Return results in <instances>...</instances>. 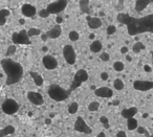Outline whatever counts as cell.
Segmentation results:
<instances>
[{
    "label": "cell",
    "instance_id": "18",
    "mask_svg": "<svg viewBox=\"0 0 153 137\" xmlns=\"http://www.w3.org/2000/svg\"><path fill=\"white\" fill-rule=\"evenodd\" d=\"M15 131H16V129H15L14 126L7 124V126H5V127L2 128V129L0 130V137H7V136H9V135H11V134L15 133Z\"/></svg>",
    "mask_w": 153,
    "mask_h": 137
},
{
    "label": "cell",
    "instance_id": "35",
    "mask_svg": "<svg viewBox=\"0 0 153 137\" xmlns=\"http://www.w3.org/2000/svg\"><path fill=\"white\" fill-rule=\"evenodd\" d=\"M137 133L138 134H144V135H146V134H148L149 133V132H148V131H147V129L146 128H144V127H140V126H138V127H137Z\"/></svg>",
    "mask_w": 153,
    "mask_h": 137
},
{
    "label": "cell",
    "instance_id": "44",
    "mask_svg": "<svg viewBox=\"0 0 153 137\" xmlns=\"http://www.w3.org/2000/svg\"><path fill=\"white\" fill-rule=\"evenodd\" d=\"M41 38H42V40H43V41H46V40H47V38H48V37L46 36V34H45V35H42V37H41Z\"/></svg>",
    "mask_w": 153,
    "mask_h": 137
},
{
    "label": "cell",
    "instance_id": "46",
    "mask_svg": "<svg viewBox=\"0 0 153 137\" xmlns=\"http://www.w3.org/2000/svg\"><path fill=\"white\" fill-rule=\"evenodd\" d=\"M48 50V48H47V46H43L42 47V51H44V52H46Z\"/></svg>",
    "mask_w": 153,
    "mask_h": 137
},
{
    "label": "cell",
    "instance_id": "17",
    "mask_svg": "<svg viewBox=\"0 0 153 137\" xmlns=\"http://www.w3.org/2000/svg\"><path fill=\"white\" fill-rule=\"evenodd\" d=\"M87 23H88V26L90 27L91 30H97L99 27H101L102 25V21L101 19H99V18H91V17L88 16L87 17Z\"/></svg>",
    "mask_w": 153,
    "mask_h": 137
},
{
    "label": "cell",
    "instance_id": "34",
    "mask_svg": "<svg viewBox=\"0 0 153 137\" xmlns=\"http://www.w3.org/2000/svg\"><path fill=\"white\" fill-rule=\"evenodd\" d=\"M100 121H101L102 124H104V127L106 128V129H108V128H109V124H108V118L106 117V116H101V118H100Z\"/></svg>",
    "mask_w": 153,
    "mask_h": 137
},
{
    "label": "cell",
    "instance_id": "37",
    "mask_svg": "<svg viewBox=\"0 0 153 137\" xmlns=\"http://www.w3.org/2000/svg\"><path fill=\"white\" fill-rule=\"evenodd\" d=\"M115 137H127V134L125 131H119L117 133V136Z\"/></svg>",
    "mask_w": 153,
    "mask_h": 137
},
{
    "label": "cell",
    "instance_id": "1",
    "mask_svg": "<svg viewBox=\"0 0 153 137\" xmlns=\"http://www.w3.org/2000/svg\"><path fill=\"white\" fill-rule=\"evenodd\" d=\"M117 19L120 23L127 26V32L130 36H136L144 33L153 34V14L142 18H134L128 14L120 13Z\"/></svg>",
    "mask_w": 153,
    "mask_h": 137
},
{
    "label": "cell",
    "instance_id": "49",
    "mask_svg": "<svg viewBox=\"0 0 153 137\" xmlns=\"http://www.w3.org/2000/svg\"><path fill=\"white\" fill-rule=\"evenodd\" d=\"M119 104H120V101H113V105H119Z\"/></svg>",
    "mask_w": 153,
    "mask_h": 137
},
{
    "label": "cell",
    "instance_id": "43",
    "mask_svg": "<svg viewBox=\"0 0 153 137\" xmlns=\"http://www.w3.org/2000/svg\"><path fill=\"white\" fill-rule=\"evenodd\" d=\"M50 123H52V118H46V119H45V124H49Z\"/></svg>",
    "mask_w": 153,
    "mask_h": 137
},
{
    "label": "cell",
    "instance_id": "11",
    "mask_svg": "<svg viewBox=\"0 0 153 137\" xmlns=\"http://www.w3.org/2000/svg\"><path fill=\"white\" fill-rule=\"evenodd\" d=\"M133 87L138 91H148L153 89V81H135L133 83Z\"/></svg>",
    "mask_w": 153,
    "mask_h": 137
},
{
    "label": "cell",
    "instance_id": "2",
    "mask_svg": "<svg viewBox=\"0 0 153 137\" xmlns=\"http://www.w3.org/2000/svg\"><path fill=\"white\" fill-rule=\"evenodd\" d=\"M0 64H1V67L7 75L5 84L7 86L15 85L21 81L23 76V67L20 63L14 61L11 58H4L1 60Z\"/></svg>",
    "mask_w": 153,
    "mask_h": 137
},
{
    "label": "cell",
    "instance_id": "33",
    "mask_svg": "<svg viewBox=\"0 0 153 137\" xmlns=\"http://www.w3.org/2000/svg\"><path fill=\"white\" fill-rule=\"evenodd\" d=\"M49 15H50V14L48 13V11L46 10V9L45 10H41L39 12V16L41 17V18H47Z\"/></svg>",
    "mask_w": 153,
    "mask_h": 137
},
{
    "label": "cell",
    "instance_id": "25",
    "mask_svg": "<svg viewBox=\"0 0 153 137\" xmlns=\"http://www.w3.org/2000/svg\"><path fill=\"white\" fill-rule=\"evenodd\" d=\"M113 69L115 70V71L117 72H121L123 71L125 69V65L123 62H121V61H117V62L113 63Z\"/></svg>",
    "mask_w": 153,
    "mask_h": 137
},
{
    "label": "cell",
    "instance_id": "5",
    "mask_svg": "<svg viewBox=\"0 0 153 137\" xmlns=\"http://www.w3.org/2000/svg\"><path fill=\"white\" fill-rule=\"evenodd\" d=\"M12 41L15 45H29L30 44V39H29L27 32L24 30H20L19 33H14L12 36Z\"/></svg>",
    "mask_w": 153,
    "mask_h": 137
},
{
    "label": "cell",
    "instance_id": "10",
    "mask_svg": "<svg viewBox=\"0 0 153 137\" xmlns=\"http://www.w3.org/2000/svg\"><path fill=\"white\" fill-rule=\"evenodd\" d=\"M43 66L45 67L47 70H54L58 67V61L56 59L55 57L49 56V55H46V56L43 57L42 59Z\"/></svg>",
    "mask_w": 153,
    "mask_h": 137
},
{
    "label": "cell",
    "instance_id": "31",
    "mask_svg": "<svg viewBox=\"0 0 153 137\" xmlns=\"http://www.w3.org/2000/svg\"><path fill=\"white\" fill-rule=\"evenodd\" d=\"M115 32H117V27L114 25H109L107 27V30H106V33H107V35H109V36L115 34Z\"/></svg>",
    "mask_w": 153,
    "mask_h": 137
},
{
    "label": "cell",
    "instance_id": "52",
    "mask_svg": "<svg viewBox=\"0 0 153 137\" xmlns=\"http://www.w3.org/2000/svg\"><path fill=\"white\" fill-rule=\"evenodd\" d=\"M149 1H150V2H153V0H149Z\"/></svg>",
    "mask_w": 153,
    "mask_h": 137
},
{
    "label": "cell",
    "instance_id": "39",
    "mask_svg": "<svg viewBox=\"0 0 153 137\" xmlns=\"http://www.w3.org/2000/svg\"><path fill=\"white\" fill-rule=\"evenodd\" d=\"M56 22H57V24H61V23L63 22V18L60 16H57V18H56Z\"/></svg>",
    "mask_w": 153,
    "mask_h": 137
},
{
    "label": "cell",
    "instance_id": "36",
    "mask_svg": "<svg viewBox=\"0 0 153 137\" xmlns=\"http://www.w3.org/2000/svg\"><path fill=\"white\" fill-rule=\"evenodd\" d=\"M108 78H109V74H108L107 72H102V73H101V78H102V81H107Z\"/></svg>",
    "mask_w": 153,
    "mask_h": 137
},
{
    "label": "cell",
    "instance_id": "26",
    "mask_svg": "<svg viewBox=\"0 0 153 137\" xmlns=\"http://www.w3.org/2000/svg\"><path fill=\"white\" fill-rule=\"evenodd\" d=\"M99 108H100V103L99 101H91L90 104L88 105V110L90 112L98 111Z\"/></svg>",
    "mask_w": 153,
    "mask_h": 137
},
{
    "label": "cell",
    "instance_id": "14",
    "mask_svg": "<svg viewBox=\"0 0 153 137\" xmlns=\"http://www.w3.org/2000/svg\"><path fill=\"white\" fill-rule=\"evenodd\" d=\"M21 13H22L23 16L26 17V18H32V17H34L36 15L37 10H36V7H34V5H32V4L25 3V4H23L22 7H21Z\"/></svg>",
    "mask_w": 153,
    "mask_h": 137
},
{
    "label": "cell",
    "instance_id": "41",
    "mask_svg": "<svg viewBox=\"0 0 153 137\" xmlns=\"http://www.w3.org/2000/svg\"><path fill=\"white\" fill-rule=\"evenodd\" d=\"M89 39L93 40V41H95V34H90V35H89Z\"/></svg>",
    "mask_w": 153,
    "mask_h": 137
},
{
    "label": "cell",
    "instance_id": "42",
    "mask_svg": "<svg viewBox=\"0 0 153 137\" xmlns=\"http://www.w3.org/2000/svg\"><path fill=\"white\" fill-rule=\"evenodd\" d=\"M97 137H106V134H105L104 132H101V133L98 134V136Z\"/></svg>",
    "mask_w": 153,
    "mask_h": 137
},
{
    "label": "cell",
    "instance_id": "40",
    "mask_svg": "<svg viewBox=\"0 0 153 137\" xmlns=\"http://www.w3.org/2000/svg\"><path fill=\"white\" fill-rule=\"evenodd\" d=\"M144 70H145V71H147V72H150V71H151V67H150L149 65H145V66H144Z\"/></svg>",
    "mask_w": 153,
    "mask_h": 137
},
{
    "label": "cell",
    "instance_id": "32",
    "mask_svg": "<svg viewBox=\"0 0 153 137\" xmlns=\"http://www.w3.org/2000/svg\"><path fill=\"white\" fill-rule=\"evenodd\" d=\"M100 59H101V61H103V62H107V61H109V59H110V56H109L108 52H103L101 56H100Z\"/></svg>",
    "mask_w": 153,
    "mask_h": 137
},
{
    "label": "cell",
    "instance_id": "48",
    "mask_svg": "<svg viewBox=\"0 0 153 137\" xmlns=\"http://www.w3.org/2000/svg\"><path fill=\"white\" fill-rule=\"evenodd\" d=\"M148 117V113H145V114H143V118H147Z\"/></svg>",
    "mask_w": 153,
    "mask_h": 137
},
{
    "label": "cell",
    "instance_id": "28",
    "mask_svg": "<svg viewBox=\"0 0 153 137\" xmlns=\"http://www.w3.org/2000/svg\"><path fill=\"white\" fill-rule=\"evenodd\" d=\"M143 49H145V45H144L142 42H136L133 45V47H132V50H133V52H135V53L140 52Z\"/></svg>",
    "mask_w": 153,
    "mask_h": 137
},
{
    "label": "cell",
    "instance_id": "8",
    "mask_svg": "<svg viewBox=\"0 0 153 137\" xmlns=\"http://www.w3.org/2000/svg\"><path fill=\"white\" fill-rule=\"evenodd\" d=\"M63 57L65 59L66 63H68L69 65H74L76 63V51L72 45H65L63 47Z\"/></svg>",
    "mask_w": 153,
    "mask_h": 137
},
{
    "label": "cell",
    "instance_id": "3",
    "mask_svg": "<svg viewBox=\"0 0 153 137\" xmlns=\"http://www.w3.org/2000/svg\"><path fill=\"white\" fill-rule=\"evenodd\" d=\"M48 96L52 99H54L55 101H63L67 99L68 96L70 95V93L68 92V90L64 89L61 86L57 85V84H52L49 86L48 90H47Z\"/></svg>",
    "mask_w": 153,
    "mask_h": 137
},
{
    "label": "cell",
    "instance_id": "16",
    "mask_svg": "<svg viewBox=\"0 0 153 137\" xmlns=\"http://www.w3.org/2000/svg\"><path fill=\"white\" fill-rule=\"evenodd\" d=\"M137 113V108L136 107H130V108H125L122 110L121 112V115L123 116L126 119H129V118L134 117Z\"/></svg>",
    "mask_w": 153,
    "mask_h": 137
},
{
    "label": "cell",
    "instance_id": "13",
    "mask_svg": "<svg viewBox=\"0 0 153 137\" xmlns=\"http://www.w3.org/2000/svg\"><path fill=\"white\" fill-rule=\"evenodd\" d=\"M95 94L99 97L110 98L113 96V91H112V89L108 88V87H100L95 90Z\"/></svg>",
    "mask_w": 153,
    "mask_h": 137
},
{
    "label": "cell",
    "instance_id": "50",
    "mask_svg": "<svg viewBox=\"0 0 153 137\" xmlns=\"http://www.w3.org/2000/svg\"><path fill=\"white\" fill-rule=\"evenodd\" d=\"M146 136L147 137H153V134H152V135H150V134L148 133V134H146Z\"/></svg>",
    "mask_w": 153,
    "mask_h": 137
},
{
    "label": "cell",
    "instance_id": "4",
    "mask_svg": "<svg viewBox=\"0 0 153 137\" xmlns=\"http://www.w3.org/2000/svg\"><path fill=\"white\" fill-rule=\"evenodd\" d=\"M88 78H89V76H88V73L86 70H84V69H79L78 71L76 72L75 76H74V80H72V85H70V88H69V90H68L69 93H72V92L75 91L77 88H79L84 82L87 81Z\"/></svg>",
    "mask_w": 153,
    "mask_h": 137
},
{
    "label": "cell",
    "instance_id": "30",
    "mask_svg": "<svg viewBox=\"0 0 153 137\" xmlns=\"http://www.w3.org/2000/svg\"><path fill=\"white\" fill-rule=\"evenodd\" d=\"M16 49H17L16 45H11V46H9V47H7V52H5V56H7V57L13 56L14 53L16 52Z\"/></svg>",
    "mask_w": 153,
    "mask_h": 137
},
{
    "label": "cell",
    "instance_id": "27",
    "mask_svg": "<svg viewBox=\"0 0 153 137\" xmlns=\"http://www.w3.org/2000/svg\"><path fill=\"white\" fill-rule=\"evenodd\" d=\"M27 35H28L29 38H30V37L39 36V35H41V30H40L39 28H36V27H32V28H29V30H27Z\"/></svg>",
    "mask_w": 153,
    "mask_h": 137
},
{
    "label": "cell",
    "instance_id": "47",
    "mask_svg": "<svg viewBox=\"0 0 153 137\" xmlns=\"http://www.w3.org/2000/svg\"><path fill=\"white\" fill-rule=\"evenodd\" d=\"M19 23H20V24H24V23H25V20H24V19H20L19 20Z\"/></svg>",
    "mask_w": 153,
    "mask_h": 137
},
{
    "label": "cell",
    "instance_id": "19",
    "mask_svg": "<svg viewBox=\"0 0 153 137\" xmlns=\"http://www.w3.org/2000/svg\"><path fill=\"white\" fill-rule=\"evenodd\" d=\"M29 74H30L32 78L35 82V85L38 86V87L43 85V78L41 76V74H39L38 72H35V71H29Z\"/></svg>",
    "mask_w": 153,
    "mask_h": 137
},
{
    "label": "cell",
    "instance_id": "9",
    "mask_svg": "<svg viewBox=\"0 0 153 137\" xmlns=\"http://www.w3.org/2000/svg\"><path fill=\"white\" fill-rule=\"evenodd\" d=\"M75 130L77 131V132L84 133V134H91L92 133L91 128L86 124V121H85L84 119H83V117H81V116H78L77 119H76Z\"/></svg>",
    "mask_w": 153,
    "mask_h": 137
},
{
    "label": "cell",
    "instance_id": "20",
    "mask_svg": "<svg viewBox=\"0 0 153 137\" xmlns=\"http://www.w3.org/2000/svg\"><path fill=\"white\" fill-rule=\"evenodd\" d=\"M89 48H90V51L93 52V53H98L102 50L103 48V45H102V43L98 40H95V41H92L89 46Z\"/></svg>",
    "mask_w": 153,
    "mask_h": 137
},
{
    "label": "cell",
    "instance_id": "51",
    "mask_svg": "<svg viewBox=\"0 0 153 137\" xmlns=\"http://www.w3.org/2000/svg\"><path fill=\"white\" fill-rule=\"evenodd\" d=\"M152 62H153V52H152Z\"/></svg>",
    "mask_w": 153,
    "mask_h": 137
},
{
    "label": "cell",
    "instance_id": "7",
    "mask_svg": "<svg viewBox=\"0 0 153 137\" xmlns=\"http://www.w3.org/2000/svg\"><path fill=\"white\" fill-rule=\"evenodd\" d=\"M67 7V0H57L55 2L48 4L46 10L49 14H59L64 11Z\"/></svg>",
    "mask_w": 153,
    "mask_h": 137
},
{
    "label": "cell",
    "instance_id": "15",
    "mask_svg": "<svg viewBox=\"0 0 153 137\" xmlns=\"http://www.w3.org/2000/svg\"><path fill=\"white\" fill-rule=\"evenodd\" d=\"M61 34H62L61 25H60V24H56L52 30H48V32L46 33V36L48 37L49 39H57V38H59V37L61 36Z\"/></svg>",
    "mask_w": 153,
    "mask_h": 137
},
{
    "label": "cell",
    "instance_id": "45",
    "mask_svg": "<svg viewBox=\"0 0 153 137\" xmlns=\"http://www.w3.org/2000/svg\"><path fill=\"white\" fill-rule=\"evenodd\" d=\"M126 60H127L128 62H131V61H132V58H131L130 56H126Z\"/></svg>",
    "mask_w": 153,
    "mask_h": 137
},
{
    "label": "cell",
    "instance_id": "21",
    "mask_svg": "<svg viewBox=\"0 0 153 137\" xmlns=\"http://www.w3.org/2000/svg\"><path fill=\"white\" fill-rule=\"evenodd\" d=\"M11 15V12L7 9H3V10L0 11V26L4 25L7 23V17Z\"/></svg>",
    "mask_w": 153,
    "mask_h": 137
},
{
    "label": "cell",
    "instance_id": "53",
    "mask_svg": "<svg viewBox=\"0 0 153 137\" xmlns=\"http://www.w3.org/2000/svg\"><path fill=\"white\" fill-rule=\"evenodd\" d=\"M152 119H153V118H152Z\"/></svg>",
    "mask_w": 153,
    "mask_h": 137
},
{
    "label": "cell",
    "instance_id": "24",
    "mask_svg": "<svg viewBox=\"0 0 153 137\" xmlns=\"http://www.w3.org/2000/svg\"><path fill=\"white\" fill-rule=\"evenodd\" d=\"M78 110H79V104L77 101H74V103H72L70 106H69L68 113L69 114H76V113L78 112Z\"/></svg>",
    "mask_w": 153,
    "mask_h": 137
},
{
    "label": "cell",
    "instance_id": "12",
    "mask_svg": "<svg viewBox=\"0 0 153 137\" xmlns=\"http://www.w3.org/2000/svg\"><path fill=\"white\" fill-rule=\"evenodd\" d=\"M27 98L28 101L32 103V104L36 105V106H41L44 103V99H43V96L40 94L39 92H35V91H29L27 93Z\"/></svg>",
    "mask_w": 153,
    "mask_h": 137
},
{
    "label": "cell",
    "instance_id": "22",
    "mask_svg": "<svg viewBox=\"0 0 153 137\" xmlns=\"http://www.w3.org/2000/svg\"><path fill=\"white\" fill-rule=\"evenodd\" d=\"M137 127H138V121H137L136 118H129V119H127V128L128 130L130 131H133L135 130V129H137Z\"/></svg>",
    "mask_w": 153,
    "mask_h": 137
},
{
    "label": "cell",
    "instance_id": "38",
    "mask_svg": "<svg viewBox=\"0 0 153 137\" xmlns=\"http://www.w3.org/2000/svg\"><path fill=\"white\" fill-rule=\"evenodd\" d=\"M128 52V47L127 46H123L122 48H121V53H123V55H126Z\"/></svg>",
    "mask_w": 153,
    "mask_h": 137
},
{
    "label": "cell",
    "instance_id": "23",
    "mask_svg": "<svg viewBox=\"0 0 153 137\" xmlns=\"http://www.w3.org/2000/svg\"><path fill=\"white\" fill-rule=\"evenodd\" d=\"M113 87H114V89H117L119 91H120V90H123L125 87L124 82L122 81L121 78H115L113 82Z\"/></svg>",
    "mask_w": 153,
    "mask_h": 137
},
{
    "label": "cell",
    "instance_id": "6",
    "mask_svg": "<svg viewBox=\"0 0 153 137\" xmlns=\"http://www.w3.org/2000/svg\"><path fill=\"white\" fill-rule=\"evenodd\" d=\"M1 109H2V111H3L5 114L13 115L18 111L19 105H18V103H17L15 99H13V98H7V99H5V101L2 103Z\"/></svg>",
    "mask_w": 153,
    "mask_h": 137
},
{
    "label": "cell",
    "instance_id": "29",
    "mask_svg": "<svg viewBox=\"0 0 153 137\" xmlns=\"http://www.w3.org/2000/svg\"><path fill=\"white\" fill-rule=\"evenodd\" d=\"M68 37H69V40H70V41H74V42H76V41H78V40H79V38H80V35H79L78 32H76V30H72V32H69Z\"/></svg>",
    "mask_w": 153,
    "mask_h": 137
}]
</instances>
